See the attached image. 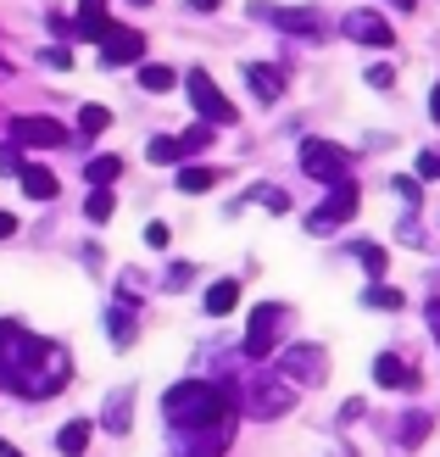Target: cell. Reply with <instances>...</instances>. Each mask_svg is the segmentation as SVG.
I'll return each mask as SVG.
<instances>
[{
  "label": "cell",
  "instance_id": "6da1fadb",
  "mask_svg": "<svg viewBox=\"0 0 440 457\" xmlns=\"http://www.w3.org/2000/svg\"><path fill=\"white\" fill-rule=\"evenodd\" d=\"M0 385H12L17 396H56L67 385V352L22 335L17 324H0Z\"/></svg>",
  "mask_w": 440,
  "mask_h": 457
},
{
  "label": "cell",
  "instance_id": "7a4b0ae2",
  "mask_svg": "<svg viewBox=\"0 0 440 457\" xmlns=\"http://www.w3.org/2000/svg\"><path fill=\"white\" fill-rule=\"evenodd\" d=\"M162 413L184 429H218V424H235V396L228 385H212V379H184L162 396Z\"/></svg>",
  "mask_w": 440,
  "mask_h": 457
},
{
  "label": "cell",
  "instance_id": "3957f363",
  "mask_svg": "<svg viewBox=\"0 0 440 457\" xmlns=\"http://www.w3.org/2000/svg\"><path fill=\"white\" fill-rule=\"evenodd\" d=\"M240 407H245L251 419H279V413H290V407H295V385L285 374H262V379L245 385Z\"/></svg>",
  "mask_w": 440,
  "mask_h": 457
},
{
  "label": "cell",
  "instance_id": "277c9868",
  "mask_svg": "<svg viewBox=\"0 0 440 457\" xmlns=\"http://www.w3.org/2000/svg\"><path fill=\"white\" fill-rule=\"evenodd\" d=\"M184 89H190V101H195V112L206 123H235V106H228V96L212 84L206 67H190V73H184Z\"/></svg>",
  "mask_w": 440,
  "mask_h": 457
},
{
  "label": "cell",
  "instance_id": "5b68a950",
  "mask_svg": "<svg viewBox=\"0 0 440 457\" xmlns=\"http://www.w3.org/2000/svg\"><path fill=\"white\" fill-rule=\"evenodd\" d=\"M301 168H307L318 185H340V179L352 173V151H340L329 140H307L301 145Z\"/></svg>",
  "mask_w": 440,
  "mask_h": 457
},
{
  "label": "cell",
  "instance_id": "8992f818",
  "mask_svg": "<svg viewBox=\"0 0 440 457\" xmlns=\"http://www.w3.org/2000/svg\"><path fill=\"white\" fill-rule=\"evenodd\" d=\"M279 329H285V307L262 302L257 312H251V329H245V357H268L273 346H279Z\"/></svg>",
  "mask_w": 440,
  "mask_h": 457
},
{
  "label": "cell",
  "instance_id": "52a82bcc",
  "mask_svg": "<svg viewBox=\"0 0 440 457\" xmlns=\"http://www.w3.org/2000/svg\"><path fill=\"white\" fill-rule=\"evenodd\" d=\"M352 212H357V185H352V179H340V185L329 190V201L307 218V228H312V235H329V228H340Z\"/></svg>",
  "mask_w": 440,
  "mask_h": 457
},
{
  "label": "cell",
  "instance_id": "ba28073f",
  "mask_svg": "<svg viewBox=\"0 0 440 457\" xmlns=\"http://www.w3.org/2000/svg\"><path fill=\"white\" fill-rule=\"evenodd\" d=\"M145 56V34L140 29H123V22H112L106 39H101V62L106 67H129V62H140Z\"/></svg>",
  "mask_w": 440,
  "mask_h": 457
},
{
  "label": "cell",
  "instance_id": "9c48e42d",
  "mask_svg": "<svg viewBox=\"0 0 440 457\" xmlns=\"http://www.w3.org/2000/svg\"><path fill=\"white\" fill-rule=\"evenodd\" d=\"M340 29L352 34L357 45H379V51H390V45H396V29H390L379 12H352V17L340 22Z\"/></svg>",
  "mask_w": 440,
  "mask_h": 457
},
{
  "label": "cell",
  "instance_id": "30bf717a",
  "mask_svg": "<svg viewBox=\"0 0 440 457\" xmlns=\"http://www.w3.org/2000/svg\"><path fill=\"white\" fill-rule=\"evenodd\" d=\"M323 369H329V362H323V352H318V346H290V352H285V362H279V374H285L290 385H318V379H323Z\"/></svg>",
  "mask_w": 440,
  "mask_h": 457
},
{
  "label": "cell",
  "instance_id": "8fae6325",
  "mask_svg": "<svg viewBox=\"0 0 440 457\" xmlns=\"http://www.w3.org/2000/svg\"><path fill=\"white\" fill-rule=\"evenodd\" d=\"M12 140H17V145L51 151V145H67V129H62L56 118H17V123H12Z\"/></svg>",
  "mask_w": 440,
  "mask_h": 457
},
{
  "label": "cell",
  "instance_id": "7c38bea8",
  "mask_svg": "<svg viewBox=\"0 0 440 457\" xmlns=\"http://www.w3.org/2000/svg\"><path fill=\"white\" fill-rule=\"evenodd\" d=\"M228 429L235 424H218V429H190L178 446V457H223L228 452Z\"/></svg>",
  "mask_w": 440,
  "mask_h": 457
},
{
  "label": "cell",
  "instance_id": "4fadbf2b",
  "mask_svg": "<svg viewBox=\"0 0 440 457\" xmlns=\"http://www.w3.org/2000/svg\"><path fill=\"white\" fill-rule=\"evenodd\" d=\"M257 17H268L273 29H285V34H323V22L312 12H290V6H257Z\"/></svg>",
  "mask_w": 440,
  "mask_h": 457
},
{
  "label": "cell",
  "instance_id": "5bb4252c",
  "mask_svg": "<svg viewBox=\"0 0 440 457\" xmlns=\"http://www.w3.org/2000/svg\"><path fill=\"white\" fill-rule=\"evenodd\" d=\"M245 79H251V89H257V101H279L285 96V79L273 73V67H262V62H245Z\"/></svg>",
  "mask_w": 440,
  "mask_h": 457
},
{
  "label": "cell",
  "instance_id": "9a60e30c",
  "mask_svg": "<svg viewBox=\"0 0 440 457\" xmlns=\"http://www.w3.org/2000/svg\"><path fill=\"white\" fill-rule=\"evenodd\" d=\"M89 436H95V424H89V419H73V424H62V436H56L62 457H84V452H89Z\"/></svg>",
  "mask_w": 440,
  "mask_h": 457
},
{
  "label": "cell",
  "instance_id": "2e32d148",
  "mask_svg": "<svg viewBox=\"0 0 440 457\" xmlns=\"http://www.w3.org/2000/svg\"><path fill=\"white\" fill-rule=\"evenodd\" d=\"M22 190H29L34 201H56V173L51 168H34V162H22Z\"/></svg>",
  "mask_w": 440,
  "mask_h": 457
},
{
  "label": "cell",
  "instance_id": "e0dca14e",
  "mask_svg": "<svg viewBox=\"0 0 440 457\" xmlns=\"http://www.w3.org/2000/svg\"><path fill=\"white\" fill-rule=\"evenodd\" d=\"M235 307H240V285H235V279H218L212 290H206V312H212V318L235 312Z\"/></svg>",
  "mask_w": 440,
  "mask_h": 457
},
{
  "label": "cell",
  "instance_id": "ac0fdd59",
  "mask_svg": "<svg viewBox=\"0 0 440 457\" xmlns=\"http://www.w3.org/2000/svg\"><path fill=\"white\" fill-rule=\"evenodd\" d=\"M129 391H112V402H106V413H101V424L112 429V436H129Z\"/></svg>",
  "mask_w": 440,
  "mask_h": 457
},
{
  "label": "cell",
  "instance_id": "d6986e66",
  "mask_svg": "<svg viewBox=\"0 0 440 457\" xmlns=\"http://www.w3.org/2000/svg\"><path fill=\"white\" fill-rule=\"evenodd\" d=\"M140 84L151 89V96H168V89L178 84V73H173V67H162V62H145L140 67Z\"/></svg>",
  "mask_w": 440,
  "mask_h": 457
},
{
  "label": "cell",
  "instance_id": "ffe728a7",
  "mask_svg": "<svg viewBox=\"0 0 440 457\" xmlns=\"http://www.w3.org/2000/svg\"><path fill=\"white\" fill-rule=\"evenodd\" d=\"M118 173H123V162H118V156H95V162L84 168L89 190H106V185H112V179H118Z\"/></svg>",
  "mask_w": 440,
  "mask_h": 457
},
{
  "label": "cell",
  "instance_id": "44dd1931",
  "mask_svg": "<svg viewBox=\"0 0 440 457\" xmlns=\"http://www.w3.org/2000/svg\"><path fill=\"white\" fill-rule=\"evenodd\" d=\"M218 179H223L218 168H184V173H178V190H184V195H201V190H212Z\"/></svg>",
  "mask_w": 440,
  "mask_h": 457
},
{
  "label": "cell",
  "instance_id": "7402d4cb",
  "mask_svg": "<svg viewBox=\"0 0 440 457\" xmlns=\"http://www.w3.org/2000/svg\"><path fill=\"white\" fill-rule=\"evenodd\" d=\"M374 379H379V385H412L407 362H402V357H390V352H385V357L374 362Z\"/></svg>",
  "mask_w": 440,
  "mask_h": 457
},
{
  "label": "cell",
  "instance_id": "603a6c76",
  "mask_svg": "<svg viewBox=\"0 0 440 457\" xmlns=\"http://www.w3.org/2000/svg\"><path fill=\"white\" fill-rule=\"evenodd\" d=\"M84 212H89V223H106V218H112V190H89Z\"/></svg>",
  "mask_w": 440,
  "mask_h": 457
},
{
  "label": "cell",
  "instance_id": "cb8c5ba5",
  "mask_svg": "<svg viewBox=\"0 0 440 457\" xmlns=\"http://www.w3.org/2000/svg\"><path fill=\"white\" fill-rule=\"evenodd\" d=\"M362 302H368V307H385V312H396V307H402V290H390V285H374V290L362 295Z\"/></svg>",
  "mask_w": 440,
  "mask_h": 457
},
{
  "label": "cell",
  "instance_id": "d4e9b609",
  "mask_svg": "<svg viewBox=\"0 0 440 457\" xmlns=\"http://www.w3.org/2000/svg\"><path fill=\"white\" fill-rule=\"evenodd\" d=\"M106 123H112V112H106V106H84V112H79V129H84V134H101Z\"/></svg>",
  "mask_w": 440,
  "mask_h": 457
},
{
  "label": "cell",
  "instance_id": "484cf974",
  "mask_svg": "<svg viewBox=\"0 0 440 457\" xmlns=\"http://www.w3.org/2000/svg\"><path fill=\"white\" fill-rule=\"evenodd\" d=\"M178 140H168V134H162V140H151V162H178Z\"/></svg>",
  "mask_w": 440,
  "mask_h": 457
},
{
  "label": "cell",
  "instance_id": "4316f807",
  "mask_svg": "<svg viewBox=\"0 0 440 457\" xmlns=\"http://www.w3.org/2000/svg\"><path fill=\"white\" fill-rule=\"evenodd\" d=\"M112 340H118V346H129V340H134V324H129L123 307H112Z\"/></svg>",
  "mask_w": 440,
  "mask_h": 457
},
{
  "label": "cell",
  "instance_id": "83f0119b",
  "mask_svg": "<svg viewBox=\"0 0 440 457\" xmlns=\"http://www.w3.org/2000/svg\"><path fill=\"white\" fill-rule=\"evenodd\" d=\"M424 429H429V419H424V413H407V424H402V441H407V446H419V441H424Z\"/></svg>",
  "mask_w": 440,
  "mask_h": 457
},
{
  "label": "cell",
  "instance_id": "f1b7e54d",
  "mask_svg": "<svg viewBox=\"0 0 440 457\" xmlns=\"http://www.w3.org/2000/svg\"><path fill=\"white\" fill-rule=\"evenodd\" d=\"M357 257H362V268L374 273V279L385 273V251H379V245H357Z\"/></svg>",
  "mask_w": 440,
  "mask_h": 457
},
{
  "label": "cell",
  "instance_id": "f546056e",
  "mask_svg": "<svg viewBox=\"0 0 440 457\" xmlns=\"http://www.w3.org/2000/svg\"><path fill=\"white\" fill-rule=\"evenodd\" d=\"M206 145H212V129H190V134L178 140V151H206Z\"/></svg>",
  "mask_w": 440,
  "mask_h": 457
},
{
  "label": "cell",
  "instance_id": "4dcf8cb0",
  "mask_svg": "<svg viewBox=\"0 0 440 457\" xmlns=\"http://www.w3.org/2000/svg\"><path fill=\"white\" fill-rule=\"evenodd\" d=\"M168 240H173L168 223H151V228H145V245H151V251H168Z\"/></svg>",
  "mask_w": 440,
  "mask_h": 457
},
{
  "label": "cell",
  "instance_id": "1f68e13d",
  "mask_svg": "<svg viewBox=\"0 0 440 457\" xmlns=\"http://www.w3.org/2000/svg\"><path fill=\"white\" fill-rule=\"evenodd\" d=\"M368 84H374V89H390V84H396V73H390V67H368Z\"/></svg>",
  "mask_w": 440,
  "mask_h": 457
},
{
  "label": "cell",
  "instance_id": "d6a6232c",
  "mask_svg": "<svg viewBox=\"0 0 440 457\" xmlns=\"http://www.w3.org/2000/svg\"><path fill=\"white\" fill-rule=\"evenodd\" d=\"M257 201H262V207H273V212H285V207H290L285 190H257Z\"/></svg>",
  "mask_w": 440,
  "mask_h": 457
},
{
  "label": "cell",
  "instance_id": "836d02e7",
  "mask_svg": "<svg viewBox=\"0 0 440 457\" xmlns=\"http://www.w3.org/2000/svg\"><path fill=\"white\" fill-rule=\"evenodd\" d=\"M45 62H51V67H62V73H67V67H73V51H67V45H56V51H45Z\"/></svg>",
  "mask_w": 440,
  "mask_h": 457
},
{
  "label": "cell",
  "instance_id": "e575fe53",
  "mask_svg": "<svg viewBox=\"0 0 440 457\" xmlns=\"http://www.w3.org/2000/svg\"><path fill=\"white\" fill-rule=\"evenodd\" d=\"M419 173H424V179H435V173H440V156H435V151H424V156H419Z\"/></svg>",
  "mask_w": 440,
  "mask_h": 457
},
{
  "label": "cell",
  "instance_id": "d590c367",
  "mask_svg": "<svg viewBox=\"0 0 440 457\" xmlns=\"http://www.w3.org/2000/svg\"><path fill=\"white\" fill-rule=\"evenodd\" d=\"M0 173H22V156L17 151H0Z\"/></svg>",
  "mask_w": 440,
  "mask_h": 457
},
{
  "label": "cell",
  "instance_id": "8d00e7d4",
  "mask_svg": "<svg viewBox=\"0 0 440 457\" xmlns=\"http://www.w3.org/2000/svg\"><path fill=\"white\" fill-rule=\"evenodd\" d=\"M12 235H17V218H12V212H0V240H12Z\"/></svg>",
  "mask_w": 440,
  "mask_h": 457
},
{
  "label": "cell",
  "instance_id": "74e56055",
  "mask_svg": "<svg viewBox=\"0 0 440 457\" xmlns=\"http://www.w3.org/2000/svg\"><path fill=\"white\" fill-rule=\"evenodd\" d=\"M429 329H435V340H440V302H429Z\"/></svg>",
  "mask_w": 440,
  "mask_h": 457
},
{
  "label": "cell",
  "instance_id": "f35d334b",
  "mask_svg": "<svg viewBox=\"0 0 440 457\" xmlns=\"http://www.w3.org/2000/svg\"><path fill=\"white\" fill-rule=\"evenodd\" d=\"M429 118L440 123V84H435V96H429Z\"/></svg>",
  "mask_w": 440,
  "mask_h": 457
},
{
  "label": "cell",
  "instance_id": "ab89813d",
  "mask_svg": "<svg viewBox=\"0 0 440 457\" xmlns=\"http://www.w3.org/2000/svg\"><path fill=\"white\" fill-rule=\"evenodd\" d=\"M190 6H195V12H218V6H223V0H190Z\"/></svg>",
  "mask_w": 440,
  "mask_h": 457
},
{
  "label": "cell",
  "instance_id": "60d3db41",
  "mask_svg": "<svg viewBox=\"0 0 440 457\" xmlns=\"http://www.w3.org/2000/svg\"><path fill=\"white\" fill-rule=\"evenodd\" d=\"M0 457H22V452H17V446H12V441H0Z\"/></svg>",
  "mask_w": 440,
  "mask_h": 457
},
{
  "label": "cell",
  "instance_id": "b9f144b4",
  "mask_svg": "<svg viewBox=\"0 0 440 457\" xmlns=\"http://www.w3.org/2000/svg\"><path fill=\"white\" fill-rule=\"evenodd\" d=\"M390 6H396V12H412V6H419V0H390Z\"/></svg>",
  "mask_w": 440,
  "mask_h": 457
},
{
  "label": "cell",
  "instance_id": "7bdbcfd3",
  "mask_svg": "<svg viewBox=\"0 0 440 457\" xmlns=\"http://www.w3.org/2000/svg\"><path fill=\"white\" fill-rule=\"evenodd\" d=\"M134 6H151V0H134Z\"/></svg>",
  "mask_w": 440,
  "mask_h": 457
}]
</instances>
